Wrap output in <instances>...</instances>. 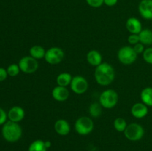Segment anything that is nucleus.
Instances as JSON below:
<instances>
[{"mask_svg": "<svg viewBox=\"0 0 152 151\" xmlns=\"http://www.w3.org/2000/svg\"><path fill=\"white\" fill-rule=\"evenodd\" d=\"M94 78L96 83L101 86H108L114 81L115 78V71L110 64L103 62L96 67L94 71Z\"/></svg>", "mask_w": 152, "mask_h": 151, "instance_id": "nucleus-1", "label": "nucleus"}, {"mask_svg": "<svg viewBox=\"0 0 152 151\" xmlns=\"http://www.w3.org/2000/svg\"><path fill=\"white\" fill-rule=\"evenodd\" d=\"M1 135L5 141L8 142H16L21 139L22 129L18 123L7 121L2 125Z\"/></svg>", "mask_w": 152, "mask_h": 151, "instance_id": "nucleus-2", "label": "nucleus"}, {"mask_svg": "<svg viewBox=\"0 0 152 151\" xmlns=\"http://www.w3.org/2000/svg\"><path fill=\"white\" fill-rule=\"evenodd\" d=\"M119 96L117 92L112 89H108L102 92L99 96V104L102 107L111 109L117 105Z\"/></svg>", "mask_w": 152, "mask_h": 151, "instance_id": "nucleus-3", "label": "nucleus"}, {"mask_svg": "<svg viewBox=\"0 0 152 151\" xmlns=\"http://www.w3.org/2000/svg\"><path fill=\"white\" fill-rule=\"evenodd\" d=\"M94 124L93 121L91 118L88 116H81L77 118L74 127L75 130L78 134L81 136H86L88 135L94 130Z\"/></svg>", "mask_w": 152, "mask_h": 151, "instance_id": "nucleus-4", "label": "nucleus"}, {"mask_svg": "<svg viewBox=\"0 0 152 151\" xmlns=\"http://www.w3.org/2000/svg\"><path fill=\"white\" fill-rule=\"evenodd\" d=\"M117 57L122 64L125 65H130L137 60V54L134 51L133 47L124 46L119 50Z\"/></svg>", "mask_w": 152, "mask_h": 151, "instance_id": "nucleus-5", "label": "nucleus"}, {"mask_svg": "<svg viewBox=\"0 0 152 151\" xmlns=\"http://www.w3.org/2000/svg\"><path fill=\"white\" fill-rule=\"evenodd\" d=\"M145 134V130L142 126L137 123H132L129 124L124 131L126 138L132 142H137L142 139Z\"/></svg>", "mask_w": 152, "mask_h": 151, "instance_id": "nucleus-6", "label": "nucleus"}, {"mask_svg": "<svg viewBox=\"0 0 152 151\" xmlns=\"http://www.w3.org/2000/svg\"><path fill=\"white\" fill-rule=\"evenodd\" d=\"M19 67L20 70L25 73H33L37 70L39 68V63L37 59H34L31 56H26L22 57L19 62Z\"/></svg>", "mask_w": 152, "mask_h": 151, "instance_id": "nucleus-7", "label": "nucleus"}, {"mask_svg": "<svg viewBox=\"0 0 152 151\" xmlns=\"http://www.w3.org/2000/svg\"><path fill=\"white\" fill-rule=\"evenodd\" d=\"M65 53L60 47H53L46 50L45 60L50 65H57L63 60Z\"/></svg>", "mask_w": 152, "mask_h": 151, "instance_id": "nucleus-8", "label": "nucleus"}, {"mask_svg": "<svg viewBox=\"0 0 152 151\" xmlns=\"http://www.w3.org/2000/svg\"><path fill=\"white\" fill-rule=\"evenodd\" d=\"M70 85L71 90L78 95L83 94L88 89V82L86 78L79 75L73 77Z\"/></svg>", "mask_w": 152, "mask_h": 151, "instance_id": "nucleus-9", "label": "nucleus"}, {"mask_svg": "<svg viewBox=\"0 0 152 151\" xmlns=\"http://www.w3.org/2000/svg\"><path fill=\"white\" fill-rule=\"evenodd\" d=\"M138 10L143 19L152 20V0H142L138 6Z\"/></svg>", "mask_w": 152, "mask_h": 151, "instance_id": "nucleus-10", "label": "nucleus"}, {"mask_svg": "<svg viewBox=\"0 0 152 151\" xmlns=\"http://www.w3.org/2000/svg\"><path fill=\"white\" fill-rule=\"evenodd\" d=\"M25 115V113L23 108L19 106H13L9 110L7 113V118L9 121L18 123L23 120Z\"/></svg>", "mask_w": 152, "mask_h": 151, "instance_id": "nucleus-11", "label": "nucleus"}, {"mask_svg": "<svg viewBox=\"0 0 152 151\" xmlns=\"http://www.w3.org/2000/svg\"><path fill=\"white\" fill-rule=\"evenodd\" d=\"M132 115L136 118H142L147 115L148 113V106L142 102H138L132 106L131 110Z\"/></svg>", "mask_w": 152, "mask_h": 151, "instance_id": "nucleus-12", "label": "nucleus"}, {"mask_svg": "<svg viewBox=\"0 0 152 151\" xmlns=\"http://www.w3.org/2000/svg\"><path fill=\"white\" fill-rule=\"evenodd\" d=\"M126 29L132 34H139L142 30L140 21L135 17H130L127 19L126 24Z\"/></svg>", "mask_w": 152, "mask_h": 151, "instance_id": "nucleus-13", "label": "nucleus"}, {"mask_svg": "<svg viewBox=\"0 0 152 151\" xmlns=\"http://www.w3.org/2000/svg\"><path fill=\"white\" fill-rule=\"evenodd\" d=\"M52 96L57 102H65L69 97V90L66 87L57 85L52 90Z\"/></svg>", "mask_w": 152, "mask_h": 151, "instance_id": "nucleus-14", "label": "nucleus"}, {"mask_svg": "<svg viewBox=\"0 0 152 151\" xmlns=\"http://www.w3.org/2000/svg\"><path fill=\"white\" fill-rule=\"evenodd\" d=\"M54 130L60 136H67L71 131V127L66 120L59 119L55 122Z\"/></svg>", "mask_w": 152, "mask_h": 151, "instance_id": "nucleus-15", "label": "nucleus"}, {"mask_svg": "<svg viewBox=\"0 0 152 151\" xmlns=\"http://www.w3.org/2000/svg\"><path fill=\"white\" fill-rule=\"evenodd\" d=\"M86 59H87L88 62L90 64L91 66L97 67L99 66L100 64H102V55L100 54L98 50H91L87 53L86 56Z\"/></svg>", "mask_w": 152, "mask_h": 151, "instance_id": "nucleus-16", "label": "nucleus"}, {"mask_svg": "<svg viewBox=\"0 0 152 151\" xmlns=\"http://www.w3.org/2000/svg\"><path fill=\"white\" fill-rule=\"evenodd\" d=\"M140 42L144 45H151L152 44V30L145 28L142 29L139 34Z\"/></svg>", "mask_w": 152, "mask_h": 151, "instance_id": "nucleus-17", "label": "nucleus"}, {"mask_svg": "<svg viewBox=\"0 0 152 151\" xmlns=\"http://www.w3.org/2000/svg\"><path fill=\"white\" fill-rule=\"evenodd\" d=\"M140 99L142 102L148 107H152V87H145L141 91Z\"/></svg>", "mask_w": 152, "mask_h": 151, "instance_id": "nucleus-18", "label": "nucleus"}, {"mask_svg": "<svg viewBox=\"0 0 152 151\" xmlns=\"http://www.w3.org/2000/svg\"><path fill=\"white\" fill-rule=\"evenodd\" d=\"M46 50L40 45H34L30 48V56L36 59H42L45 58Z\"/></svg>", "mask_w": 152, "mask_h": 151, "instance_id": "nucleus-19", "label": "nucleus"}, {"mask_svg": "<svg viewBox=\"0 0 152 151\" xmlns=\"http://www.w3.org/2000/svg\"><path fill=\"white\" fill-rule=\"evenodd\" d=\"M72 78L73 77L71 76L69 73H61L56 77L57 85L62 86V87H67L68 85L71 84Z\"/></svg>", "mask_w": 152, "mask_h": 151, "instance_id": "nucleus-20", "label": "nucleus"}, {"mask_svg": "<svg viewBox=\"0 0 152 151\" xmlns=\"http://www.w3.org/2000/svg\"><path fill=\"white\" fill-rule=\"evenodd\" d=\"M47 150L45 142L41 139L34 141L28 147V151H47Z\"/></svg>", "mask_w": 152, "mask_h": 151, "instance_id": "nucleus-21", "label": "nucleus"}, {"mask_svg": "<svg viewBox=\"0 0 152 151\" xmlns=\"http://www.w3.org/2000/svg\"><path fill=\"white\" fill-rule=\"evenodd\" d=\"M102 105L97 102H94L91 104L89 107V113L90 115L94 118H98L102 114Z\"/></svg>", "mask_w": 152, "mask_h": 151, "instance_id": "nucleus-22", "label": "nucleus"}, {"mask_svg": "<svg viewBox=\"0 0 152 151\" xmlns=\"http://www.w3.org/2000/svg\"><path fill=\"white\" fill-rule=\"evenodd\" d=\"M127 126V122L123 118H117L114 121V129L118 132H124Z\"/></svg>", "mask_w": 152, "mask_h": 151, "instance_id": "nucleus-23", "label": "nucleus"}, {"mask_svg": "<svg viewBox=\"0 0 152 151\" xmlns=\"http://www.w3.org/2000/svg\"><path fill=\"white\" fill-rule=\"evenodd\" d=\"M20 71L21 70L19 67V65H16V64H11L7 68V74H8V76H10L11 77L16 76L19 73Z\"/></svg>", "mask_w": 152, "mask_h": 151, "instance_id": "nucleus-24", "label": "nucleus"}, {"mask_svg": "<svg viewBox=\"0 0 152 151\" xmlns=\"http://www.w3.org/2000/svg\"><path fill=\"white\" fill-rule=\"evenodd\" d=\"M142 57L146 63L152 65V47H148L142 53Z\"/></svg>", "mask_w": 152, "mask_h": 151, "instance_id": "nucleus-25", "label": "nucleus"}, {"mask_svg": "<svg viewBox=\"0 0 152 151\" xmlns=\"http://www.w3.org/2000/svg\"><path fill=\"white\" fill-rule=\"evenodd\" d=\"M86 1L89 6L95 8L101 7L104 4V0H86Z\"/></svg>", "mask_w": 152, "mask_h": 151, "instance_id": "nucleus-26", "label": "nucleus"}, {"mask_svg": "<svg viewBox=\"0 0 152 151\" xmlns=\"http://www.w3.org/2000/svg\"><path fill=\"white\" fill-rule=\"evenodd\" d=\"M128 41L129 44L134 45V44H137L140 42V37L138 34H131L129 37H128Z\"/></svg>", "mask_w": 152, "mask_h": 151, "instance_id": "nucleus-27", "label": "nucleus"}, {"mask_svg": "<svg viewBox=\"0 0 152 151\" xmlns=\"http://www.w3.org/2000/svg\"><path fill=\"white\" fill-rule=\"evenodd\" d=\"M7 113L4 111V110L0 107V125H3L7 121Z\"/></svg>", "mask_w": 152, "mask_h": 151, "instance_id": "nucleus-28", "label": "nucleus"}, {"mask_svg": "<svg viewBox=\"0 0 152 151\" xmlns=\"http://www.w3.org/2000/svg\"><path fill=\"white\" fill-rule=\"evenodd\" d=\"M133 48L137 55L140 54V53H142L144 52V50H145V48H144V44H142V43H140V42L134 44L133 47Z\"/></svg>", "mask_w": 152, "mask_h": 151, "instance_id": "nucleus-29", "label": "nucleus"}, {"mask_svg": "<svg viewBox=\"0 0 152 151\" xmlns=\"http://www.w3.org/2000/svg\"><path fill=\"white\" fill-rule=\"evenodd\" d=\"M7 69H4L3 68H0V81H3L7 78Z\"/></svg>", "mask_w": 152, "mask_h": 151, "instance_id": "nucleus-30", "label": "nucleus"}, {"mask_svg": "<svg viewBox=\"0 0 152 151\" xmlns=\"http://www.w3.org/2000/svg\"><path fill=\"white\" fill-rule=\"evenodd\" d=\"M118 0H104V4H106L108 7H113L116 5Z\"/></svg>", "mask_w": 152, "mask_h": 151, "instance_id": "nucleus-31", "label": "nucleus"}, {"mask_svg": "<svg viewBox=\"0 0 152 151\" xmlns=\"http://www.w3.org/2000/svg\"><path fill=\"white\" fill-rule=\"evenodd\" d=\"M45 145L46 148H47V149H48V148H50V147H51L52 143L50 141L48 140V141H45Z\"/></svg>", "mask_w": 152, "mask_h": 151, "instance_id": "nucleus-32", "label": "nucleus"}]
</instances>
